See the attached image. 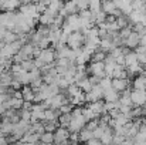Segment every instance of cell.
Segmentation results:
<instances>
[{
  "label": "cell",
  "mask_w": 146,
  "mask_h": 145,
  "mask_svg": "<svg viewBox=\"0 0 146 145\" xmlns=\"http://www.w3.org/2000/svg\"><path fill=\"white\" fill-rule=\"evenodd\" d=\"M84 43H85V39H84V36L80 31L71 33L68 36V39H67V47L70 50H80Z\"/></svg>",
  "instance_id": "1"
},
{
  "label": "cell",
  "mask_w": 146,
  "mask_h": 145,
  "mask_svg": "<svg viewBox=\"0 0 146 145\" xmlns=\"http://www.w3.org/2000/svg\"><path fill=\"white\" fill-rule=\"evenodd\" d=\"M85 124H87V121L84 120L82 115L81 117H75V118L71 117V122H70V125H68L67 130L70 131V134H78L81 130L85 128Z\"/></svg>",
  "instance_id": "2"
},
{
  "label": "cell",
  "mask_w": 146,
  "mask_h": 145,
  "mask_svg": "<svg viewBox=\"0 0 146 145\" xmlns=\"http://www.w3.org/2000/svg\"><path fill=\"white\" fill-rule=\"evenodd\" d=\"M52 135H54V144L55 145H61L62 142L70 140V131L67 128H62V127H58Z\"/></svg>",
  "instance_id": "3"
},
{
  "label": "cell",
  "mask_w": 146,
  "mask_h": 145,
  "mask_svg": "<svg viewBox=\"0 0 146 145\" xmlns=\"http://www.w3.org/2000/svg\"><path fill=\"white\" fill-rule=\"evenodd\" d=\"M131 101L132 107H143L146 102V91H131Z\"/></svg>",
  "instance_id": "4"
},
{
  "label": "cell",
  "mask_w": 146,
  "mask_h": 145,
  "mask_svg": "<svg viewBox=\"0 0 146 145\" xmlns=\"http://www.w3.org/2000/svg\"><path fill=\"white\" fill-rule=\"evenodd\" d=\"M38 60H41L46 65L47 64H52L55 61V51L51 50V48H46V50H40V54L38 57H36Z\"/></svg>",
  "instance_id": "5"
},
{
  "label": "cell",
  "mask_w": 146,
  "mask_h": 145,
  "mask_svg": "<svg viewBox=\"0 0 146 145\" xmlns=\"http://www.w3.org/2000/svg\"><path fill=\"white\" fill-rule=\"evenodd\" d=\"M88 71L91 73V76L97 77L99 80H102L105 77V65H104V63H91Z\"/></svg>",
  "instance_id": "6"
},
{
  "label": "cell",
  "mask_w": 146,
  "mask_h": 145,
  "mask_svg": "<svg viewBox=\"0 0 146 145\" xmlns=\"http://www.w3.org/2000/svg\"><path fill=\"white\" fill-rule=\"evenodd\" d=\"M139 40H141V37L138 36V33L132 31V33L129 34V37H128L126 40H123V46L132 51V50H135L136 47H139Z\"/></svg>",
  "instance_id": "7"
},
{
  "label": "cell",
  "mask_w": 146,
  "mask_h": 145,
  "mask_svg": "<svg viewBox=\"0 0 146 145\" xmlns=\"http://www.w3.org/2000/svg\"><path fill=\"white\" fill-rule=\"evenodd\" d=\"M104 65H105V77L111 78V77H112V73H113V70H115V67L118 65L116 61L108 54L106 58L104 60ZM111 80H112V78H111Z\"/></svg>",
  "instance_id": "8"
},
{
  "label": "cell",
  "mask_w": 146,
  "mask_h": 145,
  "mask_svg": "<svg viewBox=\"0 0 146 145\" xmlns=\"http://www.w3.org/2000/svg\"><path fill=\"white\" fill-rule=\"evenodd\" d=\"M129 78H123V80H112V88L119 94V93H123L129 88Z\"/></svg>",
  "instance_id": "9"
},
{
  "label": "cell",
  "mask_w": 146,
  "mask_h": 145,
  "mask_svg": "<svg viewBox=\"0 0 146 145\" xmlns=\"http://www.w3.org/2000/svg\"><path fill=\"white\" fill-rule=\"evenodd\" d=\"M115 3V7L118 10H121V13L123 16H129L131 11H132V7H131V1H126V0H116L113 1Z\"/></svg>",
  "instance_id": "10"
},
{
  "label": "cell",
  "mask_w": 146,
  "mask_h": 145,
  "mask_svg": "<svg viewBox=\"0 0 146 145\" xmlns=\"http://www.w3.org/2000/svg\"><path fill=\"white\" fill-rule=\"evenodd\" d=\"M104 101L101 100V101H97V102H92V104H88V108L94 112V115L97 117V118H99L101 115H104V114H106L105 112V110H104Z\"/></svg>",
  "instance_id": "11"
},
{
  "label": "cell",
  "mask_w": 146,
  "mask_h": 145,
  "mask_svg": "<svg viewBox=\"0 0 146 145\" xmlns=\"http://www.w3.org/2000/svg\"><path fill=\"white\" fill-rule=\"evenodd\" d=\"M104 102H116L119 100V94L111 87L108 90H104Z\"/></svg>",
  "instance_id": "12"
},
{
  "label": "cell",
  "mask_w": 146,
  "mask_h": 145,
  "mask_svg": "<svg viewBox=\"0 0 146 145\" xmlns=\"http://www.w3.org/2000/svg\"><path fill=\"white\" fill-rule=\"evenodd\" d=\"M112 138H113V131H112V128L108 127V128L104 130V132H102L99 141H101L102 145H112Z\"/></svg>",
  "instance_id": "13"
},
{
  "label": "cell",
  "mask_w": 146,
  "mask_h": 145,
  "mask_svg": "<svg viewBox=\"0 0 146 145\" xmlns=\"http://www.w3.org/2000/svg\"><path fill=\"white\" fill-rule=\"evenodd\" d=\"M20 93H21V98H23L24 102H33V101H34V91L31 90L30 86L23 87Z\"/></svg>",
  "instance_id": "14"
},
{
  "label": "cell",
  "mask_w": 146,
  "mask_h": 145,
  "mask_svg": "<svg viewBox=\"0 0 146 145\" xmlns=\"http://www.w3.org/2000/svg\"><path fill=\"white\" fill-rule=\"evenodd\" d=\"M112 80H123V78H128V74H126V68L122 67V65H116L113 73H112Z\"/></svg>",
  "instance_id": "15"
},
{
  "label": "cell",
  "mask_w": 146,
  "mask_h": 145,
  "mask_svg": "<svg viewBox=\"0 0 146 145\" xmlns=\"http://www.w3.org/2000/svg\"><path fill=\"white\" fill-rule=\"evenodd\" d=\"M131 91L132 90H126L123 93L119 94V104L121 105H125V107H132V101H131Z\"/></svg>",
  "instance_id": "16"
},
{
  "label": "cell",
  "mask_w": 146,
  "mask_h": 145,
  "mask_svg": "<svg viewBox=\"0 0 146 145\" xmlns=\"http://www.w3.org/2000/svg\"><path fill=\"white\" fill-rule=\"evenodd\" d=\"M77 86H78V88H80L82 93H90V91H91V88H92V84L90 83L88 77H85V78L80 80V81L77 83Z\"/></svg>",
  "instance_id": "17"
},
{
  "label": "cell",
  "mask_w": 146,
  "mask_h": 145,
  "mask_svg": "<svg viewBox=\"0 0 146 145\" xmlns=\"http://www.w3.org/2000/svg\"><path fill=\"white\" fill-rule=\"evenodd\" d=\"M94 138V135H92V131H88L87 128H84V130H81L80 132H78V140L81 141V142H88V141H91Z\"/></svg>",
  "instance_id": "18"
},
{
  "label": "cell",
  "mask_w": 146,
  "mask_h": 145,
  "mask_svg": "<svg viewBox=\"0 0 146 145\" xmlns=\"http://www.w3.org/2000/svg\"><path fill=\"white\" fill-rule=\"evenodd\" d=\"M115 10H116V7H115V3L113 1H104L102 3V11L106 16H112Z\"/></svg>",
  "instance_id": "19"
},
{
  "label": "cell",
  "mask_w": 146,
  "mask_h": 145,
  "mask_svg": "<svg viewBox=\"0 0 146 145\" xmlns=\"http://www.w3.org/2000/svg\"><path fill=\"white\" fill-rule=\"evenodd\" d=\"M88 10L91 11V14H92V16H95L97 13H99V11L102 10V3H101L99 0L90 1V7H88Z\"/></svg>",
  "instance_id": "20"
},
{
  "label": "cell",
  "mask_w": 146,
  "mask_h": 145,
  "mask_svg": "<svg viewBox=\"0 0 146 145\" xmlns=\"http://www.w3.org/2000/svg\"><path fill=\"white\" fill-rule=\"evenodd\" d=\"M16 40H19V37H17L13 31L6 30V33H4V36H3V43H4V44H11V43H14Z\"/></svg>",
  "instance_id": "21"
},
{
  "label": "cell",
  "mask_w": 146,
  "mask_h": 145,
  "mask_svg": "<svg viewBox=\"0 0 146 145\" xmlns=\"http://www.w3.org/2000/svg\"><path fill=\"white\" fill-rule=\"evenodd\" d=\"M106 53H104V51H101L99 48H98L97 51L91 55V60H92V63H104V60L106 58Z\"/></svg>",
  "instance_id": "22"
},
{
  "label": "cell",
  "mask_w": 146,
  "mask_h": 145,
  "mask_svg": "<svg viewBox=\"0 0 146 145\" xmlns=\"http://www.w3.org/2000/svg\"><path fill=\"white\" fill-rule=\"evenodd\" d=\"M71 122V114H60L58 117V124L62 127V128H68Z\"/></svg>",
  "instance_id": "23"
},
{
  "label": "cell",
  "mask_w": 146,
  "mask_h": 145,
  "mask_svg": "<svg viewBox=\"0 0 146 145\" xmlns=\"http://www.w3.org/2000/svg\"><path fill=\"white\" fill-rule=\"evenodd\" d=\"M135 63H138L135 51H131L129 54H126V55H125V68H128V67L133 65Z\"/></svg>",
  "instance_id": "24"
},
{
  "label": "cell",
  "mask_w": 146,
  "mask_h": 145,
  "mask_svg": "<svg viewBox=\"0 0 146 145\" xmlns=\"http://www.w3.org/2000/svg\"><path fill=\"white\" fill-rule=\"evenodd\" d=\"M40 142L44 145H50V144H54V135L51 132H44L40 135Z\"/></svg>",
  "instance_id": "25"
},
{
  "label": "cell",
  "mask_w": 146,
  "mask_h": 145,
  "mask_svg": "<svg viewBox=\"0 0 146 145\" xmlns=\"http://www.w3.org/2000/svg\"><path fill=\"white\" fill-rule=\"evenodd\" d=\"M133 30H132V26L129 24L128 27H125V29H121L119 31H118V36H119V39L123 41V40H126L128 37H129V34L132 33Z\"/></svg>",
  "instance_id": "26"
},
{
  "label": "cell",
  "mask_w": 146,
  "mask_h": 145,
  "mask_svg": "<svg viewBox=\"0 0 146 145\" xmlns=\"http://www.w3.org/2000/svg\"><path fill=\"white\" fill-rule=\"evenodd\" d=\"M65 91H67L68 98H72V97L78 96V94L81 93V90L78 88V86H77V84H71V86H68V88H67Z\"/></svg>",
  "instance_id": "27"
},
{
  "label": "cell",
  "mask_w": 146,
  "mask_h": 145,
  "mask_svg": "<svg viewBox=\"0 0 146 145\" xmlns=\"http://www.w3.org/2000/svg\"><path fill=\"white\" fill-rule=\"evenodd\" d=\"M111 86H112V80L108 78V77H104V78L99 81V87H101L102 90H108V88H111Z\"/></svg>",
  "instance_id": "28"
},
{
  "label": "cell",
  "mask_w": 146,
  "mask_h": 145,
  "mask_svg": "<svg viewBox=\"0 0 146 145\" xmlns=\"http://www.w3.org/2000/svg\"><path fill=\"white\" fill-rule=\"evenodd\" d=\"M72 110H74V105H72L71 102H68V104H64L58 111H60V114H71Z\"/></svg>",
  "instance_id": "29"
},
{
  "label": "cell",
  "mask_w": 146,
  "mask_h": 145,
  "mask_svg": "<svg viewBox=\"0 0 146 145\" xmlns=\"http://www.w3.org/2000/svg\"><path fill=\"white\" fill-rule=\"evenodd\" d=\"M44 125V132H51L54 134V131L57 130V122H46Z\"/></svg>",
  "instance_id": "30"
},
{
  "label": "cell",
  "mask_w": 146,
  "mask_h": 145,
  "mask_svg": "<svg viewBox=\"0 0 146 145\" xmlns=\"http://www.w3.org/2000/svg\"><path fill=\"white\" fill-rule=\"evenodd\" d=\"M97 127H98V120H92V121H88V122H87V127H85V128H87L88 131H94Z\"/></svg>",
  "instance_id": "31"
},
{
  "label": "cell",
  "mask_w": 146,
  "mask_h": 145,
  "mask_svg": "<svg viewBox=\"0 0 146 145\" xmlns=\"http://www.w3.org/2000/svg\"><path fill=\"white\" fill-rule=\"evenodd\" d=\"M85 145H102V144H101V141H99V140H94V138H92L91 141H88Z\"/></svg>",
  "instance_id": "32"
},
{
  "label": "cell",
  "mask_w": 146,
  "mask_h": 145,
  "mask_svg": "<svg viewBox=\"0 0 146 145\" xmlns=\"http://www.w3.org/2000/svg\"><path fill=\"white\" fill-rule=\"evenodd\" d=\"M3 71H4V70H3V68L0 67V77H1V73H3Z\"/></svg>",
  "instance_id": "33"
},
{
  "label": "cell",
  "mask_w": 146,
  "mask_h": 145,
  "mask_svg": "<svg viewBox=\"0 0 146 145\" xmlns=\"http://www.w3.org/2000/svg\"><path fill=\"white\" fill-rule=\"evenodd\" d=\"M145 68H146V63H145Z\"/></svg>",
  "instance_id": "34"
},
{
  "label": "cell",
  "mask_w": 146,
  "mask_h": 145,
  "mask_svg": "<svg viewBox=\"0 0 146 145\" xmlns=\"http://www.w3.org/2000/svg\"><path fill=\"white\" fill-rule=\"evenodd\" d=\"M50 145H55V144H50Z\"/></svg>",
  "instance_id": "35"
}]
</instances>
